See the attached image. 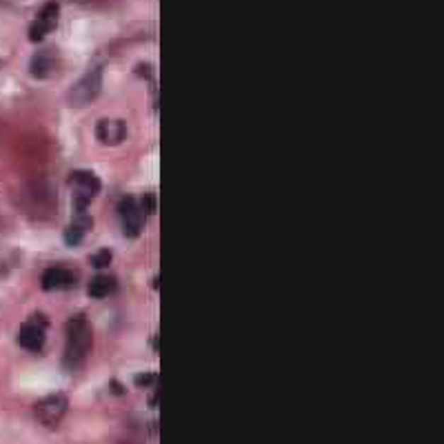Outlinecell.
<instances>
[{
	"mask_svg": "<svg viewBox=\"0 0 444 444\" xmlns=\"http://www.w3.org/2000/svg\"><path fill=\"white\" fill-rule=\"evenodd\" d=\"M93 344V329L85 316H74L67 322V342H64L62 365L67 371H78L87 363Z\"/></svg>",
	"mask_w": 444,
	"mask_h": 444,
	"instance_id": "cell-1",
	"label": "cell"
},
{
	"mask_svg": "<svg viewBox=\"0 0 444 444\" xmlns=\"http://www.w3.org/2000/svg\"><path fill=\"white\" fill-rule=\"evenodd\" d=\"M91 227H93L91 216H87L85 211L76 213L72 224L67 227V232H64V244H67V246H78L82 240H85V236L91 232Z\"/></svg>",
	"mask_w": 444,
	"mask_h": 444,
	"instance_id": "cell-10",
	"label": "cell"
},
{
	"mask_svg": "<svg viewBox=\"0 0 444 444\" xmlns=\"http://www.w3.org/2000/svg\"><path fill=\"white\" fill-rule=\"evenodd\" d=\"M101 89H103V69L93 67L69 89L67 103L72 107H87V105H91L96 101L98 93H101Z\"/></svg>",
	"mask_w": 444,
	"mask_h": 444,
	"instance_id": "cell-3",
	"label": "cell"
},
{
	"mask_svg": "<svg viewBox=\"0 0 444 444\" xmlns=\"http://www.w3.org/2000/svg\"><path fill=\"white\" fill-rule=\"evenodd\" d=\"M58 18H60V7H58V3H47L38 11L36 21L31 23V29H29L31 42H42L58 27Z\"/></svg>",
	"mask_w": 444,
	"mask_h": 444,
	"instance_id": "cell-7",
	"label": "cell"
},
{
	"mask_svg": "<svg viewBox=\"0 0 444 444\" xmlns=\"http://www.w3.org/2000/svg\"><path fill=\"white\" fill-rule=\"evenodd\" d=\"M69 187H72V193H74L76 213H82V211H87L89 203L96 198V195L101 193L103 183H101V178H98L93 171L78 169V171H74L69 176Z\"/></svg>",
	"mask_w": 444,
	"mask_h": 444,
	"instance_id": "cell-2",
	"label": "cell"
},
{
	"mask_svg": "<svg viewBox=\"0 0 444 444\" xmlns=\"http://www.w3.org/2000/svg\"><path fill=\"white\" fill-rule=\"evenodd\" d=\"M67 406H69V400H67L64 393H52V396L38 400L34 414H36V420L40 424L54 429V426H58L62 422L64 414H67Z\"/></svg>",
	"mask_w": 444,
	"mask_h": 444,
	"instance_id": "cell-5",
	"label": "cell"
},
{
	"mask_svg": "<svg viewBox=\"0 0 444 444\" xmlns=\"http://www.w3.org/2000/svg\"><path fill=\"white\" fill-rule=\"evenodd\" d=\"M127 125L123 120H116V118H105L96 125V136L98 140H101L103 144L107 147H116L120 142L127 140Z\"/></svg>",
	"mask_w": 444,
	"mask_h": 444,
	"instance_id": "cell-9",
	"label": "cell"
},
{
	"mask_svg": "<svg viewBox=\"0 0 444 444\" xmlns=\"http://www.w3.org/2000/svg\"><path fill=\"white\" fill-rule=\"evenodd\" d=\"M118 291V278L111 275V273H98L91 278V283L87 285V293L96 300H103V298H109L111 293Z\"/></svg>",
	"mask_w": 444,
	"mask_h": 444,
	"instance_id": "cell-12",
	"label": "cell"
},
{
	"mask_svg": "<svg viewBox=\"0 0 444 444\" xmlns=\"http://www.w3.org/2000/svg\"><path fill=\"white\" fill-rule=\"evenodd\" d=\"M118 213H120V222H123V234L127 238H138L144 229V220L147 213L140 207V200L134 198V195H127V198L120 200L118 205Z\"/></svg>",
	"mask_w": 444,
	"mask_h": 444,
	"instance_id": "cell-6",
	"label": "cell"
},
{
	"mask_svg": "<svg viewBox=\"0 0 444 444\" xmlns=\"http://www.w3.org/2000/svg\"><path fill=\"white\" fill-rule=\"evenodd\" d=\"M89 262H91V267H96V269H105V267L111 265V251H109V249L96 251V254L89 258Z\"/></svg>",
	"mask_w": 444,
	"mask_h": 444,
	"instance_id": "cell-13",
	"label": "cell"
},
{
	"mask_svg": "<svg viewBox=\"0 0 444 444\" xmlns=\"http://www.w3.org/2000/svg\"><path fill=\"white\" fill-rule=\"evenodd\" d=\"M45 291H67L78 285V273L69 267H52L42 273Z\"/></svg>",
	"mask_w": 444,
	"mask_h": 444,
	"instance_id": "cell-8",
	"label": "cell"
},
{
	"mask_svg": "<svg viewBox=\"0 0 444 444\" xmlns=\"http://www.w3.org/2000/svg\"><path fill=\"white\" fill-rule=\"evenodd\" d=\"M156 380H158V375H156V373H142V375H136L138 387H152Z\"/></svg>",
	"mask_w": 444,
	"mask_h": 444,
	"instance_id": "cell-15",
	"label": "cell"
},
{
	"mask_svg": "<svg viewBox=\"0 0 444 444\" xmlns=\"http://www.w3.org/2000/svg\"><path fill=\"white\" fill-rule=\"evenodd\" d=\"M56 64H58V56L54 49H40V52L34 54V58H31V76L42 80L47 76H52L54 69H56Z\"/></svg>",
	"mask_w": 444,
	"mask_h": 444,
	"instance_id": "cell-11",
	"label": "cell"
},
{
	"mask_svg": "<svg viewBox=\"0 0 444 444\" xmlns=\"http://www.w3.org/2000/svg\"><path fill=\"white\" fill-rule=\"evenodd\" d=\"M47 329H49V320L42 314H34L31 318H27L21 329H18V344L25 351L38 353L42 351L45 342H47Z\"/></svg>",
	"mask_w": 444,
	"mask_h": 444,
	"instance_id": "cell-4",
	"label": "cell"
},
{
	"mask_svg": "<svg viewBox=\"0 0 444 444\" xmlns=\"http://www.w3.org/2000/svg\"><path fill=\"white\" fill-rule=\"evenodd\" d=\"M140 207L144 213H154L156 211V195L154 193H144L140 198Z\"/></svg>",
	"mask_w": 444,
	"mask_h": 444,
	"instance_id": "cell-14",
	"label": "cell"
}]
</instances>
